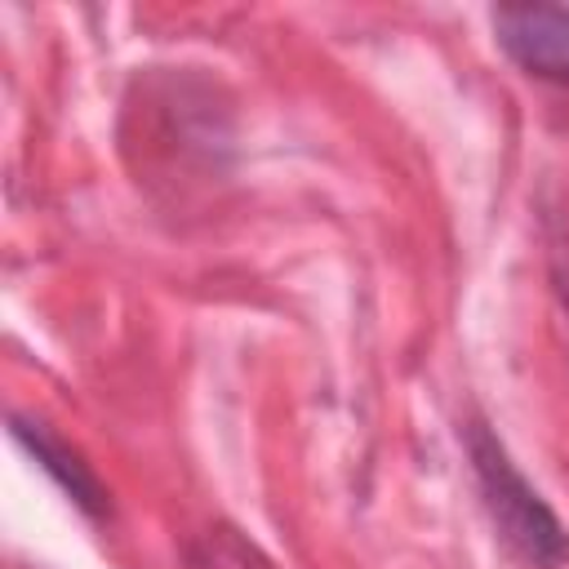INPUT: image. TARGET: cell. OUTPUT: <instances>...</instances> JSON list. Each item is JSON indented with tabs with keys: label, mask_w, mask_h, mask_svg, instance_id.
Instances as JSON below:
<instances>
[{
	"label": "cell",
	"mask_w": 569,
	"mask_h": 569,
	"mask_svg": "<svg viewBox=\"0 0 569 569\" xmlns=\"http://www.w3.org/2000/svg\"><path fill=\"white\" fill-rule=\"evenodd\" d=\"M467 453H471V471L480 485V502L498 538L507 542V551L520 556L529 569H560L569 560V533L556 520V511L542 502V493L520 476L502 440L485 422H471Z\"/></svg>",
	"instance_id": "6da1fadb"
},
{
	"label": "cell",
	"mask_w": 569,
	"mask_h": 569,
	"mask_svg": "<svg viewBox=\"0 0 569 569\" xmlns=\"http://www.w3.org/2000/svg\"><path fill=\"white\" fill-rule=\"evenodd\" d=\"M493 36L507 58L547 84H569V9L565 4H498Z\"/></svg>",
	"instance_id": "7a4b0ae2"
},
{
	"label": "cell",
	"mask_w": 569,
	"mask_h": 569,
	"mask_svg": "<svg viewBox=\"0 0 569 569\" xmlns=\"http://www.w3.org/2000/svg\"><path fill=\"white\" fill-rule=\"evenodd\" d=\"M13 436H18V440L31 449V458L71 493V502H76L84 516H107V511H111L102 480L89 471V462H80L76 449H67L58 436H49V427L27 422V418H13Z\"/></svg>",
	"instance_id": "3957f363"
},
{
	"label": "cell",
	"mask_w": 569,
	"mask_h": 569,
	"mask_svg": "<svg viewBox=\"0 0 569 569\" xmlns=\"http://www.w3.org/2000/svg\"><path fill=\"white\" fill-rule=\"evenodd\" d=\"M187 569H276L240 529L209 525L187 542Z\"/></svg>",
	"instance_id": "277c9868"
}]
</instances>
